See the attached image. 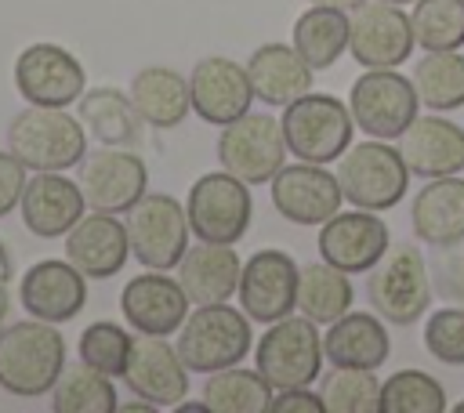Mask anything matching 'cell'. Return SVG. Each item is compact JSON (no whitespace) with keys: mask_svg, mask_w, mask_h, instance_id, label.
<instances>
[{"mask_svg":"<svg viewBox=\"0 0 464 413\" xmlns=\"http://www.w3.org/2000/svg\"><path fill=\"white\" fill-rule=\"evenodd\" d=\"M65 370V337L54 322L22 319L0 330V388L18 399L51 395Z\"/></svg>","mask_w":464,"mask_h":413,"instance_id":"6da1fadb","label":"cell"},{"mask_svg":"<svg viewBox=\"0 0 464 413\" xmlns=\"http://www.w3.org/2000/svg\"><path fill=\"white\" fill-rule=\"evenodd\" d=\"M149 185L145 159L123 145H98L91 156L80 159V188L91 210L127 214Z\"/></svg>","mask_w":464,"mask_h":413,"instance_id":"9a60e30c","label":"cell"},{"mask_svg":"<svg viewBox=\"0 0 464 413\" xmlns=\"http://www.w3.org/2000/svg\"><path fill=\"white\" fill-rule=\"evenodd\" d=\"M370 308L392 326H413L431 304V268L413 243H395L370 268Z\"/></svg>","mask_w":464,"mask_h":413,"instance_id":"277c9868","label":"cell"},{"mask_svg":"<svg viewBox=\"0 0 464 413\" xmlns=\"http://www.w3.org/2000/svg\"><path fill=\"white\" fill-rule=\"evenodd\" d=\"M80 123L98 145H134L141 138V116L120 87H94L80 94Z\"/></svg>","mask_w":464,"mask_h":413,"instance_id":"f546056e","label":"cell"},{"mask_svg":"<svg viewBox=\"0 0 464 413\" xmlns=\"http://www.w3.org/2000/svg\"><path fill=\"white\" fill-rule=\"evenodd\" d=\"M250 315L243 308H228V301L196 304L178 330V355L188 373H214L225 366H239L254 344Z\"/></svg>","mask_w":464,"mask_h":413,"instance_id":"7a4b0ae2","label":"cell"},{"mask_svg":"<svg viewBox=\"0 0 464 413\" xmlns=\"http://www.w3.org/2000/svg\"><path fill=\"white\" fill-rule=\"evenodd\" d=\"M188 94H192V112L214 127H225L232 120L246 116L254 105V87H250L246 65H239L225 54H210L192 65Z\"/></svg>","mask_w":464,"mask_h":413,"instance_id":"e0dca14e","label":"cell"},{"mask_svg":"<svg viewBox=\"0 0 464 413\" xmlns=\"http://www.w3.org/2000/svg\"><path fill=\"white\" fill-rule=\"evenodd\" d=\"M352 29H348V51L366 69H395L410 58L413 25L402 4L392 0H362L352 7Z\"/></svg>","mask_w":464,"mask_h":413,"instance_id":"7c38bea8","label":"cell"},{"mask_svg":"<svg viewBox=\"0 0 464 413\" xmlns=\"http://www.w3.org/2000/svg\"><path fill=\"white\" fill-rule=\"evenodd\" d=\"M7 308H11V297H7V283H0V322H4Z\"/></svg>","mask_w":464,"mask_h":413,"instance_id":"7dc6e473","label":"cell"},{"mask_svg":"<svg viewBox=\"0 0 464 413\" xmlns=\"http://www.w3.org/2000/svg\"><path fill=\"white\" fill-rule=\"evenodd\" d=\"M381 413H446V388L424 370H399L381 380Z\"/></svg>","mask_w":464,"mask_h":413,"instance_id":"8d00e7d4","label":"cell"},{"mask_svg":"<svg viewBox=\"0 0 464 413\" xmlns=\"http://www.w3.org/2000/svg\"><path fill=\"white\" fill-rule=\"evenodd\" d=\"M326 413H381V380L377 370L334 366L319 388Z\"/></svg>","mask_w":464,"mask_h":413,"instance_id":"74e56055","label":"cell"},{"mask_svg":"<svg viewBox=\"0 0 464 413\" xmlns=\"http://www.w3.org/2000/svg\"><path fill=\"white\" fill-rule=\"evenodd\" d=\"M83 65L62 43H29L14 58V91L25 105H54L65 109L83 94Z\"/></svg>","mask_w":464,"mask_h":413,"instance_id":"4fadbf2b","label":"cell"},{"mask_svg":"<svg viewBox=\"0 0 464 413\" xmlns=\"http://www.w3.org/2000/svg\"><path fill=\"white\" fill-rule=\"evenodd\" d=\"M127 239L130 254L156 272L178 268V261L188 250V214L185 203L174 199L170 192H145L130 210H127Z\"/></svg>","mask_w":464,"mask_h":413,"instance_id":"ba28073f","label":"cell"},{"mask_svg":"<svg viewBox=\"0 0 464 413\" xmlns=\"http://www.w3.org/2000/svg\"><path fill=\"white\" fill-rule=\"evenodd\" d=\"M123 380L130 395L149 399L160 409H174L188 395V366L181 362L178 348L156 333L134 337V351H130Z\"/></svg>","mask_w":464,"mask_h":413,"instance_id":"44dd1931","label":"cell"},{"mask_svg":"<svg viewBox=\"0 0 464 413\" xmlns=\"http://www.w3.org/2000/svg\"><path fill=\"white\" fill-rule=\"evenodd\" d=\"M268 413H326V402H323L319 391H308V384L279 388V391H272Z\"/></svg>","mask_w":464,"mask_h":413,"instance_id":"7bdbcfd3","label":"cell"},{"mask_svg":"<svg viewBox=\"0 0 464 413\" xmlns=\"http://www.w3.org/2000/svg\"><path fill=\"white\" fill-rule=\"evenodd\" d=\"M337 181L352 206L381 214L406 196L410 167L399 145H388L384 138H370V141L348 145V152L337 159Z\"/></svg>","mask_w":464,"mask_h":413,"instance_id":"8992f818","label":"cell"},{"mask_svg":"<svg viewBox=\"0 0 464 413\" xmlns=\"http://www.w3.org/2000/svg\"><path fill=\"white\" fill-rule=\"evenodd\" d=\"M352 301H355V290H352L348 272H341V268H334L326 261L301 268L297 308L315 326H330L334 319H341L344 312H352Z\"/></svg>","mask_w":464,"mask_h":413,"instance_id":"1f68e13d","label":"cell"},{"mask_svg":"<svg viewBox=\"0 0 464 413\" xmlns=\"http://www.w3.org/2000/svg\"><path fill=\"white\" fill-rule=\"evenodd\" d=\"M410 225L413 235L431 250L464 243V178L460 174L428 178V185L413 192Z\"/></svg>","mask_w":464,"mask_h":413,"instance_id":"d4e9b609","label":"cell"},{"mask_svg":"<svg viewBox=\"0 0 464 413\" xmlns=\"http://www.w3.org/2000/svg\"><path fill=\"white\" fill-rule=\"evenodd\" d=\"M283 138L286 149L304 163H334L352 145V109L334 94H301L283 105Z\"/></svg>","mask_w":464,"mask_h":413,"instance_id":"5b68a950","label":"cell"},{"mask_svg":"<svg viewBox=\"0 0 464 413\" xmlns=\"http://www.w3.org/2000/svg\"><path fill=\"white\" fill-rule=\"evenodd\" d=\"M11 275H14V261H11V254H7V246L0 239V283H7Z\"/></svg>","mask_w":464,"mask_h":413,"instance_id":"f6af8a7d","label":"cell"},{"mask_svg":"<svg viewBox=\"0 0 464 413\" xmlns=\"http://www.w3.org/2000/svg\"><path fill=\"white\" fill-rule=\"evenodd\" d=\"M424 348L446 366H464V308H439L424 322Z\"/></svg>","mask_w":464,"mask_h":413,"instance_id":"ab89813d","label":"cell"},{"mask_svg":"<svg viewBox=\"0 0 464 413\" xmlns=\"http://www.w3.org/2000/svg\"><path fill=\"white\" fill-rule=\"evenodd\" d=\"M25 163L7 149L0 152V217L11 214L18 203H22V192H25Z\"/></svg>","mask_w":464,"mask_h":413,"instance_id":"b9f144b4","label":"cell"},{"mask_svg":"<svg viewBox=\"0 0 464 413\" xmlns=\"http://www.w3.org/2000/svg\"><path fill=\"white\" fill-rule=\"evenodd\" d=\"M203 402L210 413H268L272 406V384L257 370L225 366L207 373Z\"/></svg>","mask_w":464,"mask_h":413,"instance_id":"d6a6232c","label":"cell"},{"mask_svg":"<svg viewBox=\"0 0 464 413\" xmlns=\"http://www.w3.org/2000/svg\"><path fill=\"white\" fill-rule=\"evenodd\" d=\"M348 29L352 22L341 7L312 4L294 22V47L312 69H330L348 51Z\"/></svg>","mask_w":464,"mask_h":413,"instance_id":"4dcf8cb0","label":"cell"},{"mask_svg":"<svg viewBox=\"0 0 464 413\" xmlns=\"http://www.w3.org/2000/svg\"><path fill=\"white\" fill-rule=\"evenodd\" d=\"M388 246H392V235H388V225L377 217V210H359V206L348 214L337 210L319 228V257L348 275L370 272Z\"/></svg>","mask_w":464,"mask_h":413,"instance_id":"d6986e66","label":"cell"},{"mask_svg":"<svg viewBox=\"0 0 464 413\" xmlns=\"http://www.w3.org/2000/svg\"><path fill=\"white\" fill-rule=\"evenodd\" d=\"M18 304L44 322H69L87 304V275L69 257H47L25 268L18 283Z\"/></svg>","mask_w":464,"mask_h":413,"instance_id":"ac0fdd59","label":"cell"},{"mask_svg":"<svg viewBox=\"0 0 464 413\" xmlns=\"http://www.w3.org/2000/svg\"><path fill=\"white\" fill-rule=\"evenodd\" d=\"M120 413H160V406H152L149 399H134V402H123V406H116Z\"/></svg>","mask_w":464,"mask_h":413,"instance_id":"ee69618b","label":"cell"},{"mask_svg":"<svg viewBox=\"0 0 464 413\" xmlns=\"http://www.w3.org/2000/svg\"><path fill=\"white\" fill-rule=\"evenodd\" d=\"M431 283L446 301H460L464 304V243L442 246L431 257Z\"/></svg>","mask_w":464,"mask_h":413,"instance_id":"60d3db41","label":"cell"},{"mask_svg":"<svg viewBox=\"0 0 464 413\" xmlns=\"http://www.w3.org/2000/svg\"><path fill=\"white\" fill-rule=\"evenodd\" d=\"M80 359L109 377H123L127 373V362H130V351H134V337L127 326L120 322H109V319H98L91 322L83 333H80V344H76Z\"/></svg>","mask_w":464,"mask_h":413,"instance_id":"f35d334b","label":"cell"},{"mask_svg":"<svg viewBox=\"0 0 464 413\" xmlns=\"http://www.w3.org/2000/svg\"><path fill=\"white\" fill-rule=\"evenodd\" d=\"M315 69L297 54V47L290 43H261L254 47V54L246 58V76L254 87V98L265 105H290L294 98L312 91V76Z\"/></svg>","mask_w":464,"mask_h":413,"instance_id":"4316f807","label":"cell"},{"mask_svg":"<svg viewBox=\"0 0 464 413\" xmlns=\"http://www.w3.org/2000/svg\"><path fill=\"white\" fill-rule=\"evenodd\" d=\"M392 4H417V0H392Z\"/></svg>","mask_w":464,"mask_h":413,"instance_id":"681fc988","label":"cell"},{"mask_svg":"<svg viewBox=\"0 0 464 413\" xmlns=\"http://www.w3.org/2000/svg\"><path fill=\"white\" fill-rule=\"evenodd\" d=\"M348 109L362 134L399 141V134L417 120L420 98L410 76L395 69H366L348 91Z\"/></svg>","mask_w":464,"mask_h":413,"instance_id":"8fae6325","label":"cell"},{"mask_svg":"<svg viewBox=\"0 0 464 413\" xmlns=\"http://www.w3.org/2000/svg\"><path fill=\"white\" fill-rule=\"evenodd\" d=\"M323 355L334 366H352V370L384 366L392 355V337H388L384 319L370 312H344L323 333Z\"/></svg>","mask_w":464,"mask_h":413,"instance_id":"83f0119b","label":"cell"},{"mask_svg":"<svg viewBox=\"0 0 464 413\" xmlns=\"http://www.w3.org/2000/svg\"><path fill=\"white\" fill-rule=\"evenodd\" d=\"M130 101L138 109V116L149 127L170 130L178 127L188 109H192V94H188V80L170 69V65H145L130 76Z\"/></svg>","mask_w":464,"mask_h":413,"instance_id":"f1b7e54d","label":"cell"},{"mask_svg":"<svg viewBox=\"0 0 464 413\" xmlns=\"http://www.w3.org/2000/svg\"><path fill=\"white\" fill-rule=\"evenodd\" d=\"M243 261L232 250V243H196L178 261V283L188 293L192 304H214L228 301L239 290Z\"/></svg>","mask_w":464,"mask_h":413,"instance_id":"484cf974","label":"cell"},{"mask_svg":"<svg viewBox=\"0 0 464 413\" xmlns=\"http://www.w3.org/2000/svg\"><path fill=\"white\" fill-rule=\"evenodd\" d=\"M399 152L417 178H446L464 170V127L431 112L399 134Z\"/></svg>","mask_w":464,"mask_h":413,"instance_id":"cb8c5ba5","label":"cell"},{"mask_svg":"<svg viewBox=\"0 0 464 413\" xmlns=\"http://www.w3.org/2000/svg\"><path fill=\"white\" fill-rule=\"evenodd\" d=\"M188 228L203 243H239L250 228L254 199L250 185L239 181L228 170H214L192 181L188 199H185Z\"/></svg>","mask_w":464,"mask_h":413,"instance_id":"9c48e42d","label":"cell"},{"mask_svg":"<svg viewBox=\"0 0 464 413\" xmlns=\"http://www.w3.org/2000/svg\"><path fill=\"white\" fill-rule=\"evenodd\" d=\"M283 123L268 112H246L221 127L218 134V163L246 185H268L276 170L286 163Z\"/></svg>","mask_w":464,"mask_h":413,"instance_id":"30bf717a","label":"cell"},{"mask_svg":"<svg viewBox=\"0 0 464 413\" xmlns=\"http://www.w3.org/2000/svg\"><path fill=\"white\" fill-rule=\"evenodd\" d=\"M272 185V206L290 225H323L341 210V181L323 163H283L276 170Z\"/></svg>","mask_w":464,"mask_h":413,"instance_id":"2e32d148","label":"cell"},{"mask_svg":"<svg viewBox=\"0 0 464 413\" xmlns=\"http://www.w3.org/2000/svg\"><path fill=\"white\" fill-rule=\"evenodd\" d=\"M116 406L120 402H116L112 377L87 366L83 359L65 366L51 388V409L54 413H112Z\"/></svg>","mask_w":464,"mask_h":413,"instance_id":"e575fe53","label":"cell"},{"mask_svg":"<svg viewBox=\"0 0 464 413\" xmlns=\"http://www.w3.org/2000/svg\"><path fill=\"white\" fill-rule=\"evenodd\" d=\"M83 188L72 185L62 170H36L29 181H25V192H22V221L33 235L40 239H58L65 235L80 217H83Z\"/></svg>","mask_w":464,"mask_h":413,"instance_id":"603a6c76","label":"cell"},{"mask_svg":"<svg viewBox=\"0 0 464 413\" xmlns=\"http://www.w3.org/2000/svg\"><path fill=\"white\" fill-rule=\"evenodd\" d=\"M65 257L87 279H112V275H120L127 257H130L127 225L116 221V214H109V210L83 214L65 232Z\"/></svg>","mask_w":464,"mask_h":413,"instance_id":"7402d4cb","label":"cell"},{"mask_svg":"<svg viewBox=\"0 0 464 413\" xmlns=\"http://www.w3.org/2000/svg\"><path fill=\"white\" fill-rule=\"evenodd\" d=\"M312 4H323V7H341V11H352V7H359L362 0H312Z\"/></svg>","mask_w":464,"mask_h":413,"instance_id":"bcb514c9","label":"cell"},{"mask_svg":"<svg viewBox=\"0 0 464 413\" xmlns=\"http://www.w3.org/2000/svg\"><path fill=\"white\" fill-rule=\"evenodd\" d=\"M7 149L25 170H69L87 156V130L80 116L54 105H25L7 127Z\"/></svg>","mask_w":464,"mask_h":413,"instance_id":"3957f363","label":"cell"},{"mask_svg":"<svg viewBox=\"0 0 464 413\" xmlns=\"http://www.w3.org/2000/svg\"><path fill=\"white\" fill-rule=\"evenodd\" d=\"M120 312L130 330L170 337L188 319V293L181 290L178 275L170 279L167 272L149 268V272L127 279V286L120 293Z\"/></svg>","mask_w":464,"mask_h":413,"instance_id":"ffe728a7","label":"cell"},{"mask_svg":"<svg viewBox=\"0 0 464 413\" xmlns=\"http://www.w3.org/2000/svg\"><path fill=\"white\" fill-rule=\"evenodd\" d=\"M410 80H413L420 105L431 112H453L464 105V54L460 51H424Z\"/></svg>","mask_w":464,"mask_h":413,"instance_id":"836d02e7","label":"cell"},{"mask_svg":"<svg viewBox=\"0 0 464 413\" xmlns=\"http://www.w3.org/2000/svg\"><path fill=\"white\" fill-rule=\"evenodd\" d=\"M410 25L417 47L457 51L464 47V0H417Z\"/></svg>","mask_w":464,"mask_h":413,"instance_id":"d590c367","label":"cell"},{"mask_svg":"<svg viewBox=\"0 0 464 413\" xmlns=\"http://www.w3.org/2000/svg\"><path fill=\"white\" fill-rule=\"evenodd\" d=\"M323 333L308 315H283L268 322L254 344V366L272 384V391L312 384L323 370Z\"/></svg>","mask_w":464,"mask_h":413,"instance_id":"52a82bcc","label":"cell"},{"mask_svg":"<svg viewBox=\"0 0 464 413\" xmlns=\"http://www.w3.org/2000/svg\"><path fill=\"white\" fill-rule=\"evenodd\" d=\"M297 283H301V268L286 250L265 246L257 254H250L243 261L239 272V308L254 319V322H276L283 315H290L297 308Z\"/></svg>","mask_w":464,"mask_h":413,"instance_id":"5bb4252c","label":"cell"},{"mask_svg":"<svg viewBox=\"0 0 464 413\" xmlns=\"http://www.w3.org/2000/svg\"><path fill=\"white\" fill-rule=\"evenodd\" d=\"M453 409H457V413H464V402H457V406H453Z\"/></svg>","mask_w":464,"mask_h":413,"instance_id":"c3c4849f","label":"cell"}]
</instances>
